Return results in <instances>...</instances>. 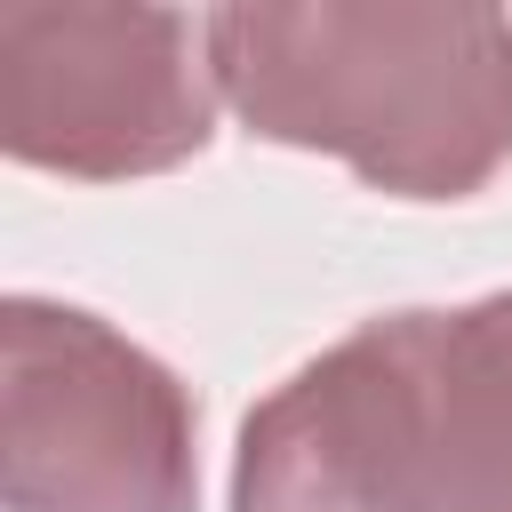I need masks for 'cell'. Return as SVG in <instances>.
<instances>
[{
	"label": "cell",
	"instance_id": "6da1fadb",
	"mask_svg": "<svg viewBox=\"0 0 512 512\" xmlns=\"http://www.w3.org/2000/svg\"><path fill=\"white\" fill-rule=\"evenodd\" d=\"M224 104L352 160L408 200H456L512 152V16L496 8H216Z\"/></svg>",
	"mask_w": 512,
	"mask_h": 512
},
{
	"label": "cell",
	"instance_id": "7a4b0ae2",
	"mask_svg": "<svg viewBox=\"0 0 512 512\" xmlns=\"http://www.w3.org/2000/svg\"><path fill=\"white\" fill-rule=\"evenodd\" d=\"M8 512H192V408L104 320L16 296L0 320Z\"/></svg>",
	"mask_w": 512,
	"mask_h": 512
},
{
	"label": "cell",
	"instance_id": "3957f363",
	"mask_svg": "<svg viewBox=\"0 0 512 512\" xmlns=\"http://www.w3.org/2000/svg\"><path fill=\"white\" fill-rule=\"evenodd\" d=\"M208 16L176 8H0V144L64 176H136L208 144Z\"/></svg>",
	"mask_w": 512,
	"mask_h": 512
},
{
	"label": "cell",
	"instance_id": "277c9868",
	"mask_svg": "<svg viewBox=\"0 0 512 512\" xmlns=\"http://www.w3.org/2000/svg\"><path fill=\"white\" fill-rule=\"evenodd\" d=\"M400 336V512L512 504V296L392 312Z\"/></svg>",
	"mask_w": 512,
	"mask_h": 512
},
{
	"label": "cell",
	"instance_id": "5b68a950",
	"mask_svg": "<svg viewBox=\"0 0 512 512\" xmlns=\"http://www.w3.org/2000/svg\"><path fill=\"white\" fill-rule=\"evenodd\" d=\"M496 512H512V504H496Z\"/></svg>",
	"mask_w": 512,
	"mask_h": 512
}]
</instances>
